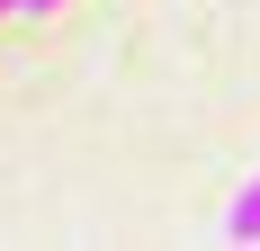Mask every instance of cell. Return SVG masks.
<instances>
[{
  "mask_svg": "<svg viewBox=\"0 0 260 251\" xmlns=\"http://www.w3.org/2000/svg\"><path fill=\"white\" fill-rule=\"evenodd\" d=\"M224 233H234V242H260V171L242 179V198L224 206Z\"/></svg>",
  "mask_w": 260,
  "mask_h": 251,
  "instance_id": "1",
  "label": "cell"
},
{
  "mask_svg": "<svg viewBox=\"0 0 260 251\" xmlns=\"http://www.w3.org/2000/svg\"><path fill=\"white\" fill-rule=\"evenodd\" d=\"M9 9H18V0H0V18H9Z\"/></svg>",
  "mask_w": 260,
  "mask_h": 251,
  "instance_id": "3",
  "label": "cell"
},
{
  "mask_svg": "<svg viewBox=\"0 0 260 251\" xmlns=\"http://www.w3.org/2000/svg\"><path fill=\"white\" fill-rule=\"evenodd\" d=\"M54 9H63V0H18V18H54Z\"/></svg>",
  "mask_w": 260,
  "mask_h": 251,
  "instance_id": "2",
  "label": "cell"
}]
</instances>
